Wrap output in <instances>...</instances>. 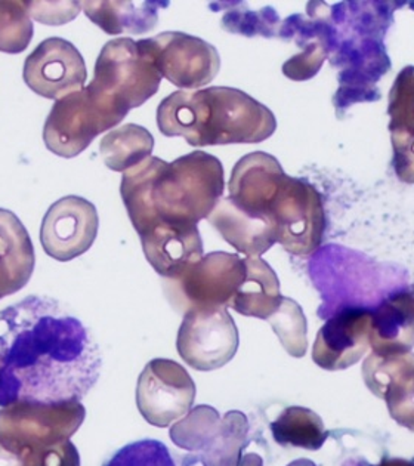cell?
<instances>
[{"label": "cell", "mask_w": 414, "mask_h": 466, "mask_svg": "<svg viewBox=\"0 0 414 466\" xmlns=\"http://www.w3.org/2000/svg\"><path fill=\"white\" fill-rule=\"evenodd\" d=\"M32 16L24 2H0V52L21 54L32 42Z\"/></svg>", "instance_id": "26"}, {"label": "cell", "mask_w": 414, "mask_h": 466, "mask_svg": "<svg viewBox=\"0 0 414 466\" xmlns=\"http://www.w3.org/2000/svg\"><path fill=\"white\" fill-rule=\"evenodd\" d=\"M194 400L196 383L175 361L153 360L139 375L136 406L142 418L153 427H169L188 415Z\"/></svg>", "instance_id": "11"}, {"label": "cell", "mask_w": 414, "mask_h": 466, "mask_svg": "<svg viewBox=\"0 0 414 466\" xmlns=\"http://www.w3.org/2000/svg\"><path fill=\"white\" fill-rule=\"evenodd\" d=\"M228 5L229 9L224 14L221 21L225 32L243 35L246 37L262 36L272 39L278 36L280 18L271 6L255 13L247 8V5L241 2Z\"/></svg>", "instance_id": "24"}, {"label": "cell", "mask_w": 414, "mask_h": 466, "mask_svg": "<svg viewBox=\"0 0 414 466\" xmlns=\"http://www.w3.org/2000/svg\"><path fill=\"white\" fill-rule=\"evenodd\" d=\"M28 14L39 23L61 25L75 20L80 13V2H24Z\"/></svg>", "instance_id": "35"}, {"label": "cell", "mask_w": 414, "mask_h": 466, "mask_svg": "<svg viewBox=\"0 0 414 466\" xmlns=\"http://www.w3.org/2000/svg\"><path fill=\"white\" fill-rule=\"evenodd\" d=\"M23 76L35 94L58 101L82 91L87 72L75 45L61 37H49L25 58Z\"/></svg>", "instance_id": "13"}, {"label": "cell", "mask_w": 414, "mask_h": 466, "mask_svg": "<svg viewBox=\"0 0 414 466\" xmlns=\"http://www.w3.org/2000/svg\"><path fill=\"white\" fill-rule=\"evenodd\" d=\"M101 368L91 330L58 300L32 295L0 311V407L82 401Z\"/></svg>", "instance_id": "1"}, {"label": "cell", "mask_w": 414, "mask_h": 466, "mask_svg": "<svg viewBox=\"0 0 414 466\" xmlns=\"http://www.w3.org/2000/svg\"><path fill=\"white\" fill-rule=\"evenodd\" d=\"M388 99L390 137L414 138V66H407L399 73Z\"/></svg>", "instance_id": "25"}, {"label": "cell", "mask_w": 414, "mask_h": 466, "mask_svg": "<svg viewBox=\"0 0 414 466\" xmlns=\"http://www.w3.org/2000/svg\"><path fill=\"white\" fill-rule=\"evenodd\" d=\"M103 466H177L169 449L158 440H139L118 449Z\"/></svg>", "instance_id": "31"}, {"label": "cell", "mask_w": 414, "mask_h": 466, "mask_svg": "<svg viewBox=\"0 0 414 466\" xmlns=\"http://www.w3.org/2000/svg\"><path fill=\"white\" fill-rule=\"evenodd\" d=\"M24 466H80V454L77 447L70 441L35 447L20 454Z\"/></svg>", "instance_id": "34"}, {"label": "cell", "mask_w": 414, "mask_h": 466, "mask_svg": "<svg viewBox=\"0 0 414 466\" xmlns=\"http://www.w3.org/2000/svg\"><path fill=\"white\" fill-rule=\"evenodd\" d=\"M241 466H262V459L257 454H246Z\"/></svg>", "instance_id": "39"}, {"label": "cell", "mask_w": 414, "mask_h": 466, "mask_svg": "<svg viewBox=\"0 0 414 466\" xmlns=\"http://www.w3.org/2000/svg\"><path fill=\"white\" fill-rule=\"evenodd\" d=\"M331 45L328 39H317L311 44L305 45L304 52L292 56L283 66V73L286 77L292 80L312 79L326 58L330 56Z\"/></svg>", "instance_id": "33"}, {"label": "cell", "mask_w": 414, "mask_h": 466, "mask_svg": "<svg viewBox=\"0 0 414 466\" xmlns=\"http://www.w3.org/2000/svg\"><path fill=\"white\" fill-rule=\"evenodd\" d=\"M0 466H24L23 459L0 444Z\"/></svg>", "instance_id": "37"}, {"label": "cell", "mask_w": 414, "mask_h": 466, "mask_svg": "<svg viewBox=\"0 0 414 466\" xmlns=\"http://www.w3.org/2000/svg\"><path fill=\"white\" fill-rule=\"evenodd\" d=\"M157 125L167 138L182 137L193 147L262 143L277 129L267 106L227 86L170 94L158 106Z\"/></svg>", "instance_id": "3"}, {"label": "cell", "mask_w": 414, "mask_h": 466, "mask_svg": "<svg viewBox=\"0 0 414 466\" xmlns=\"http://www.w3.org/2000/svg\"><path fill=\"white\" fill-rule=\"evenodd\" d=\"M288 466H317L316 463L308 461V459H298L295 462L290 463Z\"/></svg>", "instance_id": "40"}, {"label": "cell", "mask_w": 414, "mask_h": 466, "mask_svg": "<svg viewBox=\"0 0 414 466\" xmlns=\"http://www.w3.org/2000/svg\"><path fill=\"white\" fill-rule=\"evenodd\" d=\"M247 434V419L241 413H228L212 439L206 466H237L241 442Z\"/></svg>", "instance_id": "29"}, {"label": "cell", "mask_w": 414, "mask_h": 466, "mask_svg": "<svg viewBox=\"0 0 414 466\" xmlns=\"http://www.w3.org/2000/svg\"><path fill=\"white\" fill-rule=\"evenodd\" d=\"M390 418L414 431V369L395 380L383 395Z\"/></svg>", "instance_id": "32"}, {"label": "cell", "mask_w": 414, "mask_h": 466, "mask_svg": "<svg viewBox=\"0 0 414 466\" xmlns=\"http://www.w3.org/2000/svg\"><path fill=\"white\" fill-rule=\"evenodd\" d=\"M371 352L406 354L414 348V297L395 293L371 311Z\"/></svg>", "instance_id": "18"}, {"label": "cell", "mask_w": 414, "mask_h": 466, "mask_svg": "<svg viewBox=\"0 0 414 466\" xmlns=\"http://www.w3.org/2000/svg\"><path fill=\"white\" fill-rule=\"evenodd\" d=\"M245 277V259L231 253L215 252L201 258L177 279L191 307H227Z\"/></svg>", "instance_id": "15"}, {"label": "cell", "mask_w": 414, "mask_h": 466, "mask_svg": "<svg viewBox=\"0 0 414 466\" xmlns=\"http://www.w3.org/2000/svg\"><path fill=\"white\" fill-rule=\"evenodd\" d=\"M370 309H340L319 329L312 348V360L324 370H345L366 356L370 348Z\"/></svg>", "instance_id": "14"}, {"label": "cell", "mask_w": 414, "mask_h": 466, "mask_svg": "<svg viewBox=\"0 0 414 466\" xmlns=\"http://www.w3.org/2000/svg\"><path fill=\"white\" fill-rule=\"evenodd\" d=\"M246 277L228 307L243 316L268 320L281 305L280 281L259 257H247Z\"/></svg>", "instance_id": "20"}, {"label": "cell", "mask_w": 414, "mask_h": 466, "mask_svg": "<svg viewBox=\"0 0 414 466\" xmlns=\"http://www.w3.org/2000/svg\"><path fill=\"white\" fill-rule=\"evenodd\" d=\"M219 427L221 422L217 411L201 406L170 430V439L187 451H200L217 435Z\"/></svg>", "instance_id": "30"}, {"label": "cell", "mask_w": 414, "mask_h": 466, "mask_svg": "<svg viewBox=\"0 0 414 466\" xmlns=\"http://www.w3.org/2000/svg\"><path fill=\"white\" fill-rule=\"evenodd\" d=\"M87 18L108 35H142L158 23V9L167 2H80Z\"/></svg>", "instance_id": "21"}, {"label": "cell", "mask_w": 414, "mask_h": 466, "mask_svg": "<svg viewBox=\"0 0 414 466\" xmlns=\"http://www.w3.org/2000/svg\"><path fill=\"white\" fill-rule=\"evenodd\" d=\"M224 167L205 151L167 163L148 157L123 174V203L136 233L160 226L197 227L224 194Z\"/></svg>", "instance_id": "2"}, {"label": "cell", "mask_w": 414, "mask_h": 466, "mask_svg": "<svg viewBox=\"0 0 414 466\" xmlns=\"http://www.w3.org/2000/svg\"><path fill=\"white\" fill-rule=\"evenodd\" d=\"M383 4L351 2L330 9L331 25L335 28V48L330 61L340 68L339 89L333 104L342 116L352 104L378 101L380 92L376 82L390 70L383 33H387L390 15L385 16Z\"/></svg>", "instance_id": "4"}, {"label": "cell", "mask_w": 414, "mask_h": 466, "mask_svg": "<svg viewBox=\"0 0 414 466\" xmlns=\"http://www.w3.org/2000/svg\"><path fill=\"white\" fill-rule=\"evenodd\" d=\"M123 119L125 116L106 107L87 87H83L54 104L45 122V146L59 157H76L99 134L117 127Z\"/></svg>", "instance_id": "8"}, {"label": "cell", "mask_w": 414, "mask_h": 466, "mask_svg": "<svg viewBox=\"0 0 414 466\" xmlns=\"http://www.w3.org/2000/svg\"><path fill=\"white\" fill-rule=\"evenodd\" d=\"M286 351L293 357H304L307 352V319L299 304L284 298L281 305L268 319Z\"/></svg>", "instance_id": "27"}, {"label": "cell", "mask_w": 414, "mask_h": 466, "mask_svg": "<svg viewBox=\"0 0 414 466\" xmlns=\"http://www.w3.org/2000/svg\"><path fill=\"white\" fill-rule=\"evenodd\" d=\"M177 347L191 368L215 370L236 356L238 330L225 307H191L179 328Z\"/></svg>", "instance_id": "10"}, {"label": "cell", "mask_w": 414, "mask_h": 466, "mask_svg": "<svg viewBox=\"0 0 414 466\" xmlns=\"http://www.w3.org/2000/svg\"><path fill=\"white\" fill-rule=\"evenodd\" d=\"M392 141V167L399 181L414 184V138L390 137Z\"/></svg>", "instance_id": "36"}, {"label": "cell", "mask_w": 414, "mask_h": 466, "mask_svg": "<svg viewBox=\"0 0 414 466\" xmlns=\"http://www.w3.org/2000/svg\"><path fill=\"white\" fill-rule=\"evenodd\" d=\"M413 369V352L389 354V356H379L371 352L363 364L364 382L376 397L383 399L388 388Z\"/></svg>", "instance_id": "28"}, {"label": "cell", "mask_w": 414, "mask_h": 466, "mask_svg": "<svg viewBox=\"0 0 414 466\" xmlns=\"http://www.w3.org/2000/svg\"><path fill=\"white\" fill-rule=\"evenodd\" d=\"M411 295H413V297H414V286H413V290H411Z\"/></svg>", "instance_id": "41"}, {"label": "cell", "mask_w": 414, "mask_h": 466, "mask_svg": "<svg viewBox=\"0 0 414 466\" xmlns=\"http://www.w3.org/2000/svg\"><path fill=\"white\" fill-rule=\"evenodd\" d=\"M86 409L80 401H16L0 409V444L14 453L70 440L82 427Z\"/></svg>", "instance_id": "6"}, {"label": "cell", "mask_w": 414, "mask_h": 466, "mask_svg": "<svg viewBox=\"0 0 414 466\" xmlns=\"http://www.w3.org/2000/svg\"><path fill=\"white\" fill-rule=\"evenodd\" d=\"M272 437L283 447L319 451L328 440L323 419L307 407H288L271 423Z\"/></svg>", "instance_id": "23"}, {"label": "cell", "mask_w": 414, "mask_h": 466, "mask_svg": "<svg viewBox=\"0 0 414 466\" xmlns=\"http://www.w3.org/2000/svg\"><path fill=\"white\" fill-rule=\"evenodd\" d=\"M153 148L151 132L135 123L113 129L99 144V153L103 156L104 163L115 172H126L136 167L146 158L151 157Z\"/></svg>", "instance_id": "22"}, {"label": "cell", "mask_w": 414, "mask_h": 466, "mask_svg": "<svg viewBox=\"0 0 414 466\" xmlns=\"http://www.w3.org/2000/svg\"><path fill=\"white\" fill-rule=\"evenodd\" d=\"M98 210L79 196H67L47 209L40 228V243L47 257L73 261L86 253L98 236Z\"/></svg>", "instance_id": "12"}, {"label": "cell", "mask_w": 414, "mask_h": 466, "mask_svg": "<svg viewBox=\"0 0 414 466\" xmlns=\"http://www.w3.org/2000/svg\"><path fill=\"white\" fill-rule=\"evenodd\" d=\"M284 175L283 167L274 156L262 151L250 153L234 167L228 198L246 214L272 222L269 206Z\"/></svg>", "instance_id": "16"}, {"label": "cell", "mask_w": 414, "mask_h": 466, "mask_svg": "<svg viewBox=\"0 0 414 466\" xmlns=\"http://www.w3.org/2000/svg\"><path fill=\"white\" fill-rule=\"evenodd\" d=\"M209 221L229 245L247 257H259L277 243L276 227L271 221L246 214L229 198L217 203Z\"/></svg>", "instance_id": "19"}, {"label": "cell", "mask_w": 414, "mask_h": 466, "mask_svg": "<svg viewBox=\"0 0 414 466\" xmlns=\"http://www.w3.org/2000/svg\"><path fill=\"white\" fill-rule=\"evenodd\" d=\"M160 82L162 76L139 51L138 44L120 37L104 45L87 89L101 103L127 116L157 94Z\"/></svg>", "instance_id": "5"}, {"label": "cell", "mask_w": 414, "mask_h": 466, "mask_svg": "<svg viewBox=\"0 0 414 466\" xmlns=\"http://www.w3.org/2000/svg\"><path fill=\"white\" fill-rule=\"evenodd\" d=\"M277 241L288 252L309 257L317 252L326 229L323 198L307 179L284 175L269 206Z\"/></svg>", "instance_id": "7"}, {"label": "cell", "mask_w": 414, "mask_h": 466, "mask_svg": "<svg viewBox=\"0 0 414 466\" xmlns=\"http://www.w3.org/2000/svg\"><path fill=\"white\" fill-rule=\"evenodd\" d=\"M136 44L160 76L181 91H196L209 85L221 68L217 48L187 33L166 32Z\"/></svg>", "instance_id": "9"}, {"label": "cell", "mask_w": 414, "mask_h": 466, "mask_svg": "<svg viewBox=\"0 0 414 466\" xmlns=\"http://www.w3.org/2000/svg\"><path fill=\"white\" fill-rule=\"evenodd\" d=\"M376 466H414V463L406 459H383L382 462Z\"/></svg>", "instance_id": "38"}, {"label": "cell", "mask_w": 414, "mask_h": 466, "mask_svg": "<svg viewBox=\"0 0 414 466\" xmlns=\"http://www.w3.org/2000/svg\"><path fill=\"white\" fill-rule=\"evenodd\" d=\"M35 257L32 238L11 210L0 208V299L25 288Z\"/></svg>", "instance_id": "17"}]
</instances>
